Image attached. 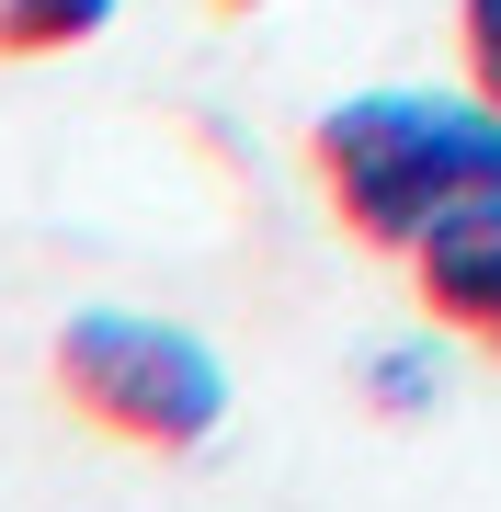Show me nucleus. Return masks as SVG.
I'll return each mask as SVG.
<instances>
[{"instance_id": "nucleus-2", "label": "nucleus", "mask_w": 501, "mask_h": 512, "mask_svg": "<svg viewBox=\"0 0 501 512\" xmlns=\"http://www.w3.org/2000/svg\"><path fill=\"white\" fill-rule=\"evenodd\" d=\"M57 399H69L92 433L137 444V456H205L228 433V365L217 342L183 319H149V308H80L46 353Z\"/></svg>"}, {"instance_id": "nucleus-6", "label": "nucleus", "mask_w": 501, "mask_h": 512, "mask_svg": "<svg viewBox=\"0 0 501 512\" xmlns=\"http://www.w3.org/2000/svg\"><path fill=\"white\" fill-rule=\"evenodd\" d=\"M456 46H467V80L501 103V0H456Z\"/></svg>"}, {"instance_id": "nucleus-1", "label": "nucleus", "mask_w": 501, "mask_h": 512, "mask_svg": "<svg viewBox=\"0 0 501 512\" xmlns=\"http://www.w3.org/2000/svg\"><path fill=\"white\" fill-rule=\"evenodd\" d=\"M308 171H319L331 217L365 239V251L410 262L467 194L501 183V103L479 80H467V92H422V80L342 92V103H319V126H308Z\"/></svg>"}, {"instance_id": "nucleus-5", "label": "nucleus", "mask_w": 501, "mask_h": 512, "mask_svg": "<svg viewBox=\"0 0 501 512\" xmlns=\"http://www.w3.org/2000/svg\"><path fill=\"white\" fill-rule=\"evenodd\" d=\"M365 387H376L388 410H433V387H445V353H433V342H399V353H376V365H365Z\"/></svg>"}, {"instance_id": "nucleus-4", "label": "nucleus", "mask_w": 501, "mask_h": 512, "mask_svg": "<svg viewBox=\"0 0 501 512\" xmlns=\"http://www.w3.org/2000/svg\"><path fill=\"white\" fill-rule=\"evenodd\" d=\"M126 0H0V57H57V46H92Z\"/></svg>"}, {"instance_id": "nucleus-3", "label": "nucleus", "mask_w": 501, "mask_h": 512, "mask_svg": "<svg viewBox=\"0 0 501 512\" xmlns=\"http://www.w3.org/2000/svg\"><path fill=\"white\" fill-rule=\"evenodd\" d=\"M410 296H422L433 330H456V342H479L501 365V183L467 194L456 217L410 251Z\"/></svg>"}]
</instances>
